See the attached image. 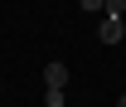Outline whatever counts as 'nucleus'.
<instances>
[{
  "mask_svg": "<svg viewBox=\"0 0 126 107\" xmlns=\"http://www.w3.org/2000/svg\"><path fill=\"white\" fill-rule=\"evenodd\" d=\"M97 34H102V44H121V39H126V24H121V20H116V15H107V20H102V29H97Z\"/></svg>",
  "mask_w": 126,
  "mask_h": 107,
  "instance_id": "1",
  "label": "nucleus"
},
{
  "mask_svg": "<svg viewBox=\"0 0 126 107\" xmlns=\"http://www.w3.org/2000/svg\"><path fill=\"white\" fill-rule=\"evenodd\" d=\"M44 88H58V92L68 88V68H63L58 59H53V63H44Z\"/></svg>",
  "mask_w": 126,
  "mask_h": 107,
  "instance_id": "2",
  "label": "nucleus"
},
{
  "mask_svg": "<svg viewBox=\"0 0 126 107\" xmlns=\"http://www.w3.org/2000/svg\"><path fill=\"white\" fill-rule=\"evenodd\" d=\"M44 107H63V92L58 88H44Z\"/></svg>",
  "mask_w": 126,
  "mask_h": 107,
  "instance_id": "3",
  "label": "nucleus"
},
{
  "mask_svg": "<svg viewBox=\"0 0 126 107\" xmlns=\"http://www.w3.org/2000/svg\"><path fill=\"white\" fill-rule=\"evenodd\" d=\"M102 10H107V15H116V20H121V15H126V0H107Z\"/></svg>",
  "mask_w": 126,
  "mask_h": 107,
  "instance_id": "4",
  "label": "nucleus"
},
{
  "mask_svg": "<svg viewBox=\"0 0 126 107\" xmlns=\"http://www.w3.org/2000/svg\"><path fill=\"white\" fill-rule=\"evenodd\" d=\"M82 10H102V5H107V0H78Z\"/></svg>",
  "mask_w": 126,
  "mask_h": 107,
  "instance_id": "5",
  "label": "nucleus"
},
{
  "mask_svg": "<svg viewBox=\"0 0 126 107\" xmlns=\"http://www.w3.org/2000/svg\"><path fill=\"white\" fill-rule=\"evenodd\" d=\"M116 107H126V92H121V97H116Z\"/></svg>",
  "mask_w": 126,
  "mask_h": 107,
  "instance_id": "6",
  "label": "nucleus"
}]
</instances>
